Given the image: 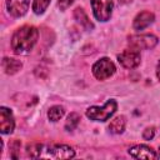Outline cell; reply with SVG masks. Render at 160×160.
Segmentation results:
<instances>
[{
    "mask_svg": "<svg viewBox=\"0 0 160 160\" xmlns=\"http://www.w3.org/2000/svg\"><path fill=\"white\" fill-rule=\"evenodd\" d=\"M39 32L34 26H22L15 31L11 39V48L16 54L24 55L31 51L34 45L36 44Z\"/></svg>",
    "mask_w": 160,
    "mask_h": 160,
    "instance_id": "6da1fadb",
    "label": "cell"
},
{
    "mask_svg": "<svg viewBox=\"0 0 160 160\" xmlns=\"http://www.w3.org/2000/svg\"><path fill=\"white\" fill-rule=\"evenodd\" d=\"M75 152L74 150L68 145H60V144H52L50 146H41L39 158L45 159H70L74 158Z\"/></svg>",
    "mask_w": 160,
    "mask_h": 160,
    "instance_id": "7a4b0ae2",
    "label": "cell"
},
{
    "mask_svg": "<svg viewBox=\"0 0 160 160\" xmlns=\"http://www.w3.org/2000/svg\"><path fill=\"white\" fill-rule=\"evenodd\" d=\"M116 101L115 100H109L104 106L99 108V106H91L86 110V116L91 120L95 121H105L108 120L116 110Z\"/></svg>",
    "mask_w": 160,
    "mask_h": 160,
    "instance_id": "3957f363",
    "label": "cell"
},
{
    "mask_svg": "<svg viewBox=\"0 0 160 160\" xmlns=\"http://www.w3.org/2000/svg\"><path fill=\"white\" fill-rule=\"evenodd\" d=\"M112 5V0H91L94 15L99 21H106L110 19Z\"/></svg>",
    "mask_w": 160,
    "mask_h": 160,
    "instance_id": "277c9868",
    "label": "cell"
},
{
    "mask_svg": "<svg viewBox=\"0 0 160 160\" xmlns=\"http://www.w3.org/2000/svg\"><path fill=\"white\" fill-rule=\"evenodd\" d=\"M114 72H115V66L108 58L100 59L92 66V74L99 80H105V79L110 78Z\"/></svg>",
    "mask_w": 160,
    "mask_h": 160,
    "instance_id": "5b68a950",
    "label": "cell"
},
{
    "mask_svg": "<svg viewBox=\"0 0 160 160\" xmlns=\"http://www.w3.org/2000/svg\"><path fill=\"white\" fill-rule=\"evenodd\" d=\"M119 62L126 69H134L140 64V52L136 49L124 50L118 55Z\"/></svg>",
    "mask_w": 160,
    "mask_h": 160,
    "instance_id": "8992f818",
    "label": "cell"
},
{
    "mask_svg": "<svg viewBox=\"0 0 160 160\" xmlns=\"http://www.w3.org/2000/svg\"><path fill=\"white\" fill-rule=\"evenodd\" d=\"M129 44L136 49V50H140V49H152L156 44H158V39L156 36L154 35H140V36H131L129 39Z\"/></svg>",
    "mask_w": 160,
    "mask_h": 160,
    "instance_id": "52a82bcc",
    "label": "cell"
},
{
    "mask_svg": "<svg viewBox=\"0 0 160 160\" xmlns=\"http://www.w3.org/2000/svg\"><path fill=\"white\" fill-rule=\"evenodd\" d=\"M14 126H15V122H14L11 111L6 108H1L0 109V130H1V132L2 134L12 132Z\"/></svg>",
    "mask_w": 160,
    "mask_h": 160,
    "instance_id": "ba28073f",
    "label": "cell"
},
{
    "mask_svg": "<svg viewBox=\"0 0 160 160\" xmlns=\"http://www.w3.org/2000/svg\"><path fill=\"white\" fill-rule=\"evenodd\" d=\"M30 0H8L6 1V6L9 12L12 16H22L29 8Z\"/></svg>",
    "mask_w": 160,
    "mask_h": 160,
    "instance_id": "9c48e42d",
    "label": "cell"
},
{
    "mask_svg": "<svg viewBox=\"0 0 160 160\" xmlns=\"http://www.w3.org/2000/svg\"><path fill=\"white\" fill-rule=\"evenodd\" d=\"M129 154L135 159H155V151L146 145H136L129 149Z\"/></svg>",
    "mask_w": 160,
    "mask_h": 160,
    "instance_id": "30bf717a",
    "label": "cell"
},
{
    "mask_svg": "<svg viewBox=\"0 0 160 160\" xmlns=\"http://www.w3.org/2000/svg\"><path fill=\"white\" fill-rule=\"evenodd\" d=\"M152 21H154V14L152 12L141 11L136 15V18L134 20V28L136 30H142V29L148 28Z\"/></svg>",
    "mask_w": 160,
    "mask_h": 160,
    "instance_id": "8fae6325",
    "label": "cell"
},
{
    "mask_svg": "<svg viewBox=\"0 0 160 160\" xmlns=\"http://www.w3.org/2000/svg\"><path fill=\"white\" fill-rule=\"evenodd\" d=\"M2 69L5 70L6 74H15L21 69V62L16 59L5 58L2 60Z\"/></svg>",
    "mask_w": 160,
    "mask_h": 160,
    "instance_id": "7c38bea8",
    "label": "cell"
},
{
    "mask_svg": "<svg viewBox=\"0 0 160 160\" xmlns=\"http://www.w3.org/2000/svg\"><path fill=\"white\" fill-rule=\"evenodd\" d=\"M125 124H126V120L124 116H116L115 119L111 120L110 125H109V129L111 132L114 134H120L124 131L125 129Z\"/></svg>",
    "mask_w": 160,
    "mask_h": 160,
    "instance_id": "4fadbf2b",
    "label": "cell"
},
{
    "mask_svg": "<svg viewBox=\"0 0 160 160\" xmlns=\"http://www.w3.org/2000/svg\"><path fill=\"white\" fill-rule=\"evenodd\" d=\"M74 15H75V19L85 28V29H92V24L90 22V20H89V18H88V15L85 14V11L82 10V9H80V8H78V9H75V11H74Z\"/></svg>",
    "mask_w": 160,
    "mask_h": 160,
    "instance_id": "5bb4252c",
    "label": "cell"
},
{
    "mask_svg": "<svg viewBox=\"0 0 160 160\" xmlns=\"http://www.w3.org/2000/svg\"><path fill=\"white\" fill-rule=\"evenodd\" d=\"M64 115V109L59 105H55L52 108L49 109V112H48V116L51 121H58L59 119H61Z\"/></svg>",
    "mask_w": 160,
    "mask_h": 160,
    "instance_id": "9a60e30c",
    "label": "cell"
},
{
    "mask_svg": "<svg viewBox=\"0 0 160 160\" xmlns=\"http://www.w3.org/2000/svg\"><path fill=\"white\" fill-rule=\"evenodd\" d=\"M79 120H80V116H79V114H76V112H71L69 116H68V120H66V122H65V128H66V130H74L76 126H78V124H79Z\"/></svg>",
    "mask_w": 160,
    "mask_h": 160,
    "instance_id": "2e32d148",
    "label": "cell"
},
{
    "mask_svg": "<svg viewBox=\"0 0 160 160\" xmlns=\"http://www.w3.org/2000/svg\"><path fill=\"white\" fill-rule=\"evenodd\" d=\"M49 4H50V0H34L32 10L35 14H42L46 10Z\"/></svg>",
    "mask_w": 160,
    "mask_h": 160,
    "instance_id": "e0dca14e",
    "label": "cell"
},
{
    "mask_svg": "<svg viewBox=\"0 0 160 160\" xmlns=\"http://www.w3.org/2000/svg\"><path fill=\"white\" fill-rule=\"evenodd\" d=\"M154 135H155V130H154V128H148L146 130H144L142 138H144L145 140H151V139L154 138Z\"/></svg>",
    "mask_w": 160,
    "mask_h": 160,
    "instance_id": "ac0fdd59",
    "label": "cell"
},
{
    "mask_svg": "<svg viewBox=\"0 0 160 160\" xmlns=\"http://www.w3.org/2000/svg\"><path fill=\"white\" fill-rule=\"evenodd\" d=\"M72 2H74V0H59V8H60L61 10H65V9H68Z\"/></svg>",
    "mask_w": 160,
    "mask_h": 160,
    "instance_id": "d6986e66",
    "label": "cell"
},
{
    "mask_svg": "<svg viewBox=\"0 0 160 160\" xmlns=\"http://www.w3.org/2000/svg\"><path fill=\"white\" fill-rule=\"evenodd\" d=\"M156 75H158V78H159V80H160V61H159L158 68H156Z\"/></svg>",
    "mask_w": 160,
    "mask_h": 160,
    "instance_id": "ffe728a7",
    "label": "cell"
},
{
    "mask_svg": "<svg viewBox=\"0 0 160 160\" xmlns=\"http://www.w3.org/2000/svg\"><path fill=\"white\" fill-rule=\"evenodd\" d=\"M131 0H119V2H122V4H125V2H130Z\"/></svg>",
    "mask_w": 160,
    "mask_h": 160,
    "instance_id": "44dd1931",
    "label": "cell"
},
{
    "mask_svg": "<svg viewBox=\"0 0 160 160\" xmlns=\"http://www.w3.org/2000/svg\"><path fill=\"white\" fill-rule=\"evenodd\" d=\"M159 155H160V149H159Z\"/></svg>",
    "mask_w": 160,
    "mask_h": 160,
    "instance_id": "7402d4cb",
    "label": "cell"
}]
</instances>
